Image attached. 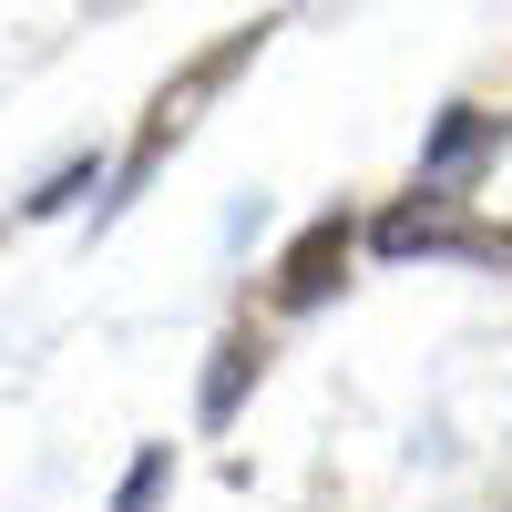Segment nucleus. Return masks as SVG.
<instances>
[{
    "label": "nucleus",
    "instance_id": "f257e3e1",
    "mask_svg": "<svg viewBox=\"0 0 512 512\" xmlns=\"http://www.w3.org/2000/svg\"><path fill=\"white\" fill-rule=\"evenodd\" d=\"M267 31H277V21H236V31L216 41V52H195V62H185L175 82H164V93H154V113H144V134H134V154L113 164V195H103V205H123V195H134V185L154 175V164H164V154L185 144V123H195V103H216L226 82H236V72H246L256 52H267Z\"/></svg>",
    "mask_w": 512,
    "mask_h": 512
},
{
    "label": "nucleus",
    "instance_id": "f03ea898",
    "mask_svg": "<svg viewBox=\"0 0 512 512\" xmlns=\"http://www.w3.org/2000/svg\"><path fill=\"white\" fill-rule=\"evenodd\" d=\"M369 256H461V267H512V226H482L472 195L410 185L390 216L369 226Z\"/></svg>",
    "mask_w": 512,
    "mask_h": 512
},
{
    "label": "nucleus",
    "instance_id": "7ed1b4c3",
    "mask_svg": "<svg viewBox=\"0 0 512 512\" xmlns=\"http://www.w3.org/2000/svg\"><path fill=\"white\" fill-rule=\"evenodd\" d=\"M349 256H359V216L349 205H328V216H308L287 236V256H277V318H308V308H328L338 287H349Z\"/></svg>",
    "mask_w": 512,
    "mask_h": 512
},
{
    "label": "nucleus",
    "instance_id": "20e7f679",
    "mask_svg": "<svg viewBox=\"0 0 512 512\" xmlns=\"http://www.w3.org/2000/svg\"><path fill=\"white\" fill-rule=\"evenodd\" d=\"M502 154V113H482V103H441V123H431V144H420V175L410 185H441V195H472V175Z\"/></svg>",
    "mask_w": 512,
    "mask_h": 512
},
{
    "label": "nucleus",
    "instance_id": "39448f33",
    "mask_svg": "<svg viewBox=\"0 0 512 512\" xmlns=\"http://www.w3.org/2000/svg\"><path fill=\"white\" fill-rule=\"evenodd\" d=\"M256 379H267V338H256V328H226V338H216V369H205V390H195V420H205V431H226Z\"/></svg>",
    "mask_w": 512,
    "mask_h": 512
},
{
    "label": "nucleus",
    "instance_id": "423d86ee",
    "mask_svg": "<svg viewBox=\"0 0 512 512\" xmlns=\"http://www.w3.org/2000/svg\"><path fill=\"white\" fill-rule=\"evenodd\" d=\"M164 482H175V441H154L134 472H123V492H113V512H154L164 502Z\"/></svg>",
    "mask_w": 512,
    "mask_h": 512
},
{
    "label": "nucleus",
    "instance_id": "0eeeda50",
    "mask_svg": "<svg viewBox=\"0 0 512 512\" xmlns=\"http://www.w3.org/2000/svg\"><path fill=\"white\" fill-rule=\"evenodd\" d=\"M82 185H103V164H62V175H52V185H41V195L21 205V216H62V205H72Z\"/></svg>",
    "mask_w": 512,
    "mask_h": 512
}]
</instances>
